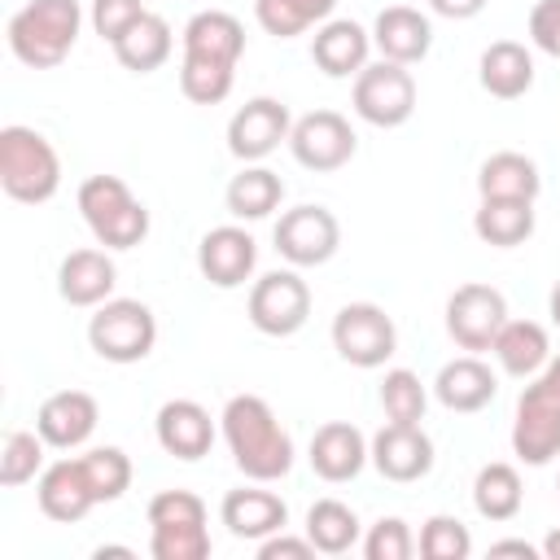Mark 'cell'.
Masks as SVG:
<instances>
[{"mask_svg": "<svg viewBox=\"0 0 560 560\" xmlns=\"http://www.w3.org/2000/svg\"><path fill=\"white\" fill-rule=\"evenodd\" d=\"M494 394H499V381H494L490 363H481L477 354H459V359L442 363L438 376H433V398L446 411H459V416H472V411L490 407Z\"/></svg>", "mask_w": 560, "mask_h": 560, "instance_id": "cell-24", "label": "cell"}, {"mask_svg": "<svg viewBox=\"0 0 560 560\" xmlns=\"http://www.w3.org/2000/svg\"><path fill=\"white\" fill-rule=\"evenodd\" d=\"M512 451L521 464L542 468L560 455V354L547 359L538 376L516 398V420H512Z\"/></svg>", "mask_w": 560, "mask_h": 560, "instance_id": "cell-4", "label": "cell"}, {"mask_svg": "<svg viewBox=\"0 0 560 560\" xmlns=\"http://www.w3.org/2000/svg\"><path fill=\"white\" fill-rule=\"evenodd\" d=\"M223 442L232 451V464L249 481H280L293 468V438L276 420L271 402L258 394H232L219 416Z\"/></svg>", "mask_w": 560, "mask_h": 560, "instance_id": "cell-1", "label": "cell"}, {"mask_svg": "<svg viewBox=\"0 0 560 560\" xmlns=\"http://www.w3.org/2000/svg\"><path fill=\"white\" fill-rule=\"evenodd\" d=\"M0 188L22 206H44L61 188V158L35 127L9 122L0 131Z\"/></svg>", "mask_w": 560, "mask_h": 560, "instance_id": "cell-3", "label": "cell"}, {"mask_svg": "<svg viewBox=\"0 0 560 560\" xmlns=\"http://www.w3.org/2000/svg\"><path fill=\"white\" fill-rule=\"evenodd\" d=\"M429 9H433L438 18H451V22H468V18H477V13L486 9V0H429Z\"/></svg>", "mask_w": 560, "mask_h": 560, "instance_id": "cell-45", "label": "cell"}, {"mask_svg": "<svg viewBox=\"0 0 560 560\" xmlns=\"http://www.w3.org/2000/svg\"><path fill=\"white\" fill-rule=\"evenodd\" d=\"M289 131H293L289 105L276 96H254L228 118V153L241 162H262L280 144H289Z\"/></svg>", "mask_w": 560, "mask_h": 560, "instance_id": "cell-14", "label": "cell"}, {"mask_svg": "<svg viewBox=\"0 0 560 560\" xmlns=\"http://www.w3.org/2000/svg\"><path fill=\"white\" fill-rule=\"evenodd\" d=\"M547 315H551V324L560 328V280H556L551 293H547Z\"/></svg>", "mask_w": 560, "mask_h": 560, "instance_id": "cell-47", "label": "cell"}, {"mask_svg": "<svg viewBox=\"0 0 560 560\" xmlns=\"http://www.w3.org/2000/svg\"><path fill=\"white\" fill-rule=\"evenodd\" d=\"M35 503H39V512L48 521H61V525H74V521H83L96 508V494H92V486L83 477L79 455L44 464V472L35 481Z\"/></svg>", "mask_w": 560, "mask_h": 560, "instance_id": "cell-21", "label": "cell"}, {"mask_svg": "<svg viewBox=\"0 0 560 560\" xmlns=\"http://www.w3.org/2000/svg\"><path fill=\"white\" fill-rule=\"evenodd\" d=\"M267 481L258 486H241V490H228L223 503H219V521L228 525L232 538H245V542H262L271 534H280L289 525V503L276 494V490H262Z\"/></svg>", "mask_w": 560, "mask_h": 560, "instance_id": "cell-19", "label": "cell"}, {"mask_svg": "<svg viewBox=\"0 0 560 560\" xmlns=\"http://www.w3.org/2000/svg\"><path fill=\"white\" fill-rule=\"evenodd\" d=\"M153 438H158V446L166 455L192 464V459L210 455V446H214V420L192 398H166L158 407V416H153Z\"/></svg>", "mask_w": 560, "mask_h": 560, "instance_id": "cell-18", "label": "cell"}, {"mask_svg": "<svg viewBox=\"0 0 560 560\" xmlns=\"http://www.w3.org/2000/svg\"><path fill=\"white\" fill-rule=\"evenodd\" d=\"M306 538L315 542L319 556H346L350 547L363 542V525L350 503L341 499H315L306 508Z\"/></svg>", "mask_w": 560, "mask_h": 560, "instance_id": "cell-34", "label": "cell"}, {"mask_svg": "<svg viewBox=\"0 0 560 560\" xmlns=\"http://www.w3.org/2000/svg\"><path fill=\"white\" fill-rule=\"evenodd\" d=\"M88 346L105 363H140L158 346V319L140 298H109V302L92 306Z\"/></svg>", "mask_w": 560, "mask_h": 560, "instance_id": "cell-7", "label": "cell"}, {"mask_svg": "<svg viewBox=\"0 0 560 560\" xmlns=\"http://www.w3.org/2000/svg\"><path fill=\"white\" fill-rule=\"evenodd\" d=\"M280 201H284V179L258 162H245V171H236L223 188V206L241 223H258V219L276 214Z\"/></svg>", "mask_w": 560, "mask_h": 560, "instance_id": "cell-28", "label": "cell"}, {"mask_svg": "<svg viewBox=\"0 0 560 560\" xmlns=\"http://www.w3.org/2000/svg\"><path fill=\"white\" fill-rule=\"evenodd\" d=\"M429 407V389L411 368H389L381 381V411L394 424H420Z\"/></svg>", "mask_w": 560, "mask_h": 560, "instance_id": "cell-39", "label": "cell"}, {"mask_svg": "<svg viewBox=\"0 0 560 560\" xmlns=\"http://www.w3.org/2000/svg\"><path fill=\"white\" fill-rule=\"evenodd\" d=\"M245 315L262 337H293L311 319V284L298 267H276L249 284Z\"/></svg>", "mask_w": 560, "mask_h": 560, "instance_id": "cell-9", "label": "cell"}, {"mask_svg": "<svg viewBox=\"0 0 560 560\" xmlns=\"http://www.w3.org/2000/svg\"><path fill=\"white\" fill-rule=\"evenodd\" d=\"M232 83H236V66L232 61L184 52V61H179V92L192 105H223L228 92H232Z\"/></svg>", "mask_w": 560, "mask_h": 560, "instance_id": "cell-36", "label": "cell"}, {"mask_svg": "<svg viewBox=\"0 0 560 560\" xmlns=\"http://www.w3.org/2000/svg\"><path fill=\"white\" fill-rule=\"evenodd\" d=\"M490 354H494V363H499L508 376L529 381V376H538V372L547 368L551 341H547V328H542V324H534V319H508V324L499 328V337L490 341Z\"/></svg>", "mask_w": 560, "mask_h": 560, "instance_id": "cell-27", "label": "cell"}, {"mask_svg": "<svg viewBox=\"0 0 560 560\" xmlns=\"http://www.w3.org/2000/svg\"><path fill=\"white\" fill-rule=\"evenodd\" d=\"M144 0H92V31L105 39V44H118L140 18H144Z\"/></svg>", "mask_w": 560, "mask_h": 560, "instance_id": "cell-42", "label": "cell"}, {"mask_svg": "<svg viewBox=\"0 0 560 560\" xmlns=\"http://www.w3.org/2000/svg\"><path fill=\"white\" fill-rule=\"evenodd\" d=\"M332 9H337V0H254L258 26L276 39H293V35L328 22Z\"/></svg>", "mask_w": 560, "mask_h": 560, "instance_id": "cell-35", "label": "cell"}, {"mask_svg": "<svg viewBox=\"0 0 560 560\" xmlns=\"http://www.w3.org/2000/svg\"><path fill=\"white\" fill-rule=\"evenodd\" d=\"M542 556H547V560H560V529H551V534L542 538Z\"/></svg>", "mask_w": 560, "mask_h": 560, "instance_id": "cell-48", "label": "cell"}, {"mask_svg": "<svg viewBox=\"0 0 560 560\" xmlns=\"http://www.w3.org/2000/svg\"><path fill=\"white\" fill-rule=\"evenodd\" d=\"M368 52H372V31H363L359 22H350V18H328V22L315 26L311 61H315L328 79H354V74L368 66Z\"/></svg>", "mask_w": 560, "mask_h": 560, "instance_id": "cell-23", "label": "cell"}, {"mask_svg": "<svg viewBox=\"0 0 560 560\" xmlns=\"http://www.w3.org/2000/svg\"><path fill=\"white\" fill-rule=\"evenodd\" d=\"M477 192L481 197H525V201H538L542 192V175L534 166V158L516 153V149H503V153H490L477 171Z\"/></svg>", "mask_w": 560, "mask_h": 560, "instance_id": "cell-32", "label": "cell"}, {"mask_svg": "<svg viewBox=\"0 0 560 560\" xmlns=\"http://www.w3.org/2000/svg\"><path fill=\"white\" fill-rule=\"evenodd\" d=\"M79 464H83V477H88L96 503H114V499L127 494V486H131V459H127L122 446H92V451L79 455Z\"/></svg>", "mask_w": 560, "mask_h": 560, "instance_id": "cell-38", "label": "cell"}, {"mask_svg": "<svg viewBox=\"0 0 560 560\" xmlns=\"http://www.w3.org/2000/svg\"><path fill=\"white\" fill-rule=\"evenodd\" d=\"M79 214L105 249H136L149 236V210L118 175H88L79 184Z\"/></svg>", "mask_w": 560, "mask_h": 560, "instance_id": "cell-5", "label": "cell"}, {"mask_svg": "<svg viewBox=\"0 0 560 560\" xmlns=\"http://www.w3.org/2000/svg\"><path fill=\"white\" fill-rule=\"evenodd\" d=\"M306 459H311L315 477L341 486V481H354L363 472V464H372V451H368V438L350 420H328L315 429Z\"/></svg>", "mask_w": 560, "mask_h": 560, "instance_id": "cell-20", "label": "cell"}, {"mask_svg": "<svg viewBox=\"0 0 560 560\" xmlns=\"http://www.w3.org/2000/svg\"><path fill=\"white\" fill-rule=\"evenodd\" d=\"M332 350L350 368H385V359L398 350V328L376 302H346L332 315Z\"/></svg>", "mask_w": 560, "mask_h": 560, "instance_id": "cell-10", "label": "cell"}, {"mask_svg": "<svg viewBox=\"0 0 560 560\" xmlns=\"http://www.w3.org/2000/svg\"><path fill=\"white\" fill-rule=\"evenodd\" d=\"M368 451H372V468L385 481H398V486L420 481L433 468V438L420 424H394V420H385L372 433Z\"/></svg>", "mask_w": 560, "mask_h": 560, "instance_id": "cell-15", "label": "cell"}, {"mask_svg": "<svg viewBox=\"0 0 560 560\" xmlns=\"http://www.w3.org/2000/svg\"><path fill=\"white\" fill-rule=\"evenodd\" d=\"M411 551H416V538H411V525L402 516H381L363 534L368 560H411Z\"/></svg>", "mask_w": 560, "mask_h": 560, "instance_id": "cell-41", "label": "cell"}, {"mask_svg": "<svg viewBox=\"0 0 560 560\" xmlns=\"http://www.w3.org/2000/svg\"><path fill=\"white\" fill-rule=\"evenodd\" d=\"M416 551H420L424 560H468V556H472V534H468V525H464L459 516L438 512V516H429V521L420 525Z\"/></svg>", "mask_w": 560, "mask_h": 560, "instance_id": "cell-40", "label": "cell"}, {"mask_svg": "<svg viewBox=\"0 0 560 560\" xmlns=\"http://www.w3.org/2000/svg\"><path fill=\"white\" fill-rule=\"evenodd\" d=\"M271 241H276V254L289 267H324L341 245V223L328 206L302 201V206H293L276 219Z\"/></svg>", "mask_w": 560, "mask_h": 560, "instance_id": "cell-11", "label": "cell"}, {"mask_svg": "<svg viewBox=\"0 0 560 560\" xmlns=\"http://www.w3.org/2000/svg\"><path fill=\"white\" fill-rule=\"evenodd\" d=\"M529 39L538 52L560 57V0H538L529 9Z\"/></svg>", "mask_w": 560, "mask_h": 560, "instance_id": "cell-43", "label": "cell"}, {"mask_svg": "<svg viewBox=\"0 0 560 560\" xmlns=\"http://www.w3.org/2000/svg\"><path fill=\"white\" fill-rule=\"evenodd\" d=\"M44 438L39 429H9L4 446H0V486L18 490L26 481H35L44 472Z\"/></svg>", "mask_w": 560, "mask_h": 560, "instance_id": "cell-37", "label": "cell"}, {"mask_svg": "<svg viewBox=\"0 0 560 560\" xmlns=\"http://www.w3.org/2000/svg\"><path fill=\"white\" fill-rule=\"evenodd\" d=\"M179 39H184V52H192V57H219V61H232V66L245 52V26L228 9H201V13H192Z\"/></svg>", "mask_w": 560, "mask_h": 560, "instance_id": "cell-30", "label": "cell"}, {"mask_svg": "<svg viewBox=\"0 0 560 560\" xmlns=\"http://www.w3.org/2000/svg\"><path fill=\"white\" fill-rule=\"evenodd\" d=\"M472 232L494 249H516L534 236V201L525 197H481Z\"/></svg>", "mask_w": 560, "mask_h": 560, "instance_id": "cell-29", "label": "cell"}, {"mask_svg": "<svg viewBox=\"0 0 560 560\" xmlns=\"http://www.w3.org/2000/svg\"><path fill=\"white\" fill-rule=\"evenodd\" d=\"M354 149H359V136H354L350 118L337 114V109L302 114V118L293 122V131H289V153L298 158V166L319 171V175L341 171V166L354 158Z\"/></svg>", "mask_w": 560, "mask_h": 560, "instance_id": "cell-13", "label": "cell"}, {"mask_svg": "<svg viewBox=\"0 0 560 560\" xmlns=\"http://www.w3.org/2000/svg\"><path fill=\"white\" fill-rule=\"evenodd\" d=\"M350 105L368 127H402L416 114V79L411 66L398 61H368L354 74L350 88Z\"/></svg>", "mask_w": 560, "mask_h": 560, "instance_id": "cell-8", "label": "cell"}, {"mask_svg": "<svg viewBox=\"0 0 560 560\" xmlns=\"http://www.w3.org/2000/svg\"><path fill=\"white\" fill-rule=\"evenodd\" d=\"M315 556V542L302 534V538H293V534H271V538H262L258 542V560H311Z\"/></svg>", "mask_w": 560, "mask_h": 560, "instance_id": "cell-44", "label": "cell"}, {"mask_svg": "<svg viewBox=\"0 0 560 560\" xmlns=\"http://www.w3.org/2000/svg\"><path fill=\"white\" fill-rule=\"evenodd\" d=\"M508 324V298L494 284L468 280L446 298V332L459 350L481 354L490 350V341L499 337V328Z\"/></svg>", "mask_w": 560, "mask_h": 560, "instance_id": "cell-12", "label": "cell"}, {"mask_svg": "<svg viewBox=\"0 0 560 560\" xmlns=\"http://www.w3.org/2000/svg\"><path fill=\"white\" fill-rule=\"evenodd\" d=\"M83 26L79 0H26L9 18V52L31 70H52L70 57Z\"/></svg>", "mask_w": 560, "mask_h": 560, "instance_id": "cell-2", "label": "cell"}, {"mask_svg": "<svg viewBox=\"0 0 560 560\" xmlns=\"http://www.w3.org/2000/svg\"><path fill=\"white\" fill-rule=\"evenodd\" d=\"M96 420H101V407L88 389H57L35 411V429L52 451H79L96 433Z\"/></svg>", "mask_w": 560, "mask_h": 560, "instance_id": "cell-17", "label": "cell"}, {"mask_svg": "<svg viewBox=\"0 0 560 560\" xmlns=\"http://www.w3.org/2000/svg\"><path fill=\"white\" fill-rule=\"evenodd\" d=\"M149 516V551L153 560H206L210 529L206 503L192 490H158L144 508Z\"/></svg>", "mask_w": 560, "mask_h": 560, "instance_id": "cell-6", "label": "cell"}, {"mask_svg": "<svg viewBox=\"0 0 560 560\" xmlns=\"http://www.w3.org/2000/svg\"><path fill=\"white\" fill-rule=\"evenodd\" d=\"M254 267H258V241L236 223L210 228L197 241V271L214 289H241L254 276Z\"/></svg>", "mask_w": 560, "mask_h": 560, "instance_id": "cell-16", "label": "cell"}, {"mask_svg": "<svg viewBox=\"0 0 560 560\" xmlns=\"http://www.w3.org/2000/svg\"><path fill=\"white\" fill-rule=\"evenodd\" d=\"M477 83L494 96V101H516L534 88V52L516 39H494L486 44L481 61H477Z\"/></svg>", "mask_w": 560, "mask_h": 560, "instance_id": "cell-26", "label": "cell"}, {"mask_svg": "<svg viewBox=\"0 0 560 560\" xmlns=\"http://www.w3.org/2000/svg\"><path fill=\"white\" fill-rule=\"evenodd\" d=\"M118 66L131 70V74H153L158 66H166L171 48H175V35H171V22L162 13H144L118 44H109Z\"/></svg>", "mask_w": 560, "mask_h": 560, "instance_id": "cell-31", "label": "cell"}, {"mask_svg": "<svg viewBox=\"0 0 560 560\" xmlns=\"http://www.w3.org/2000/svg\"><path fill=\"white\" fill-rule=\"evenodd\" d=\"M490 556H525V560H534V556H542V547H534L525 538H499V542H490Z\"/></svg>", "mask_w": 560, "mask_h": 560, "instance_id": "cell-46", "label": "cell"}, {"mask_svg": "<svg viewBox=\"0 0 560 560\" xmlns=\"http://www.w3.org/2000/svg\"><path fill=\"white\" fill-rule=\"evenodd\" d=\"M525 503V486H521V472L503 459L494 464H481L477 477H472V508L481 521H512Z\"/></svg>", "mask_w": 560, "mask_h": 560, "instance_id": "cell-33", "label": "cell"}, {"mask_svg": "<svg viewBox=\"0 0 560 560\" xmlns=\"http://www.w3.org/2000/svg\"><path fill=\"white\" fill-rule=\"evenodd\" d=\"M118 267L105 249H70L57 267V293L70 306H101L114 298Z\"/></svg>", "mask_w": 560, "mask_h": 560, "instance_id": "cell-25", "label": "cell"}, {"mask_svg": "<svg viewBox=\"0 0 560 560\" xmlns=\"http://www.w3.org/2000/svg\"><path fill=\"white\" fill-rule=\"evenodd\" d=\"M372 48L385 57V61H398V66H416L429 57L433 48V22L411 9V4H389L376 13L372 22Z\"/></svg>", "mask_w": 560, "mask_h": 560, "instance_id": "cell-22", "label": "cell"}, {"mask_svg": "<svg viewBox=\"0 0 560 560\" xmlns=\"http://www.w3.org/2000/svg\"><path fill=\"white\" fill-rule=\"evenodd\" d=\"M96 556L105 560V556H131V547H96Z\"/></svg>", "mask_w": 560, "mask_h": 560, "instance_id": "cell-49", "label": "cell"}]
</instances>
